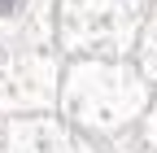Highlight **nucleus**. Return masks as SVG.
<instances>
[{
	"mask_svg": "<svg viewBox=\"0 0 157 153\" xmlns=\"http://www.w3.org/2000/svg\"><path fill=\"white\" fill-rule=\"evenodd\" d=\"M153 88L131 66V57H61L52 114L70 123L92 144L113 149L131 140L135 123L144 118Z\"/></svg>",
	"mask_w": 157,
	"mask_h": 153,
	"instance_id": "1",
	"label": "nucleus"
},
{
	"mask_svg": "<svg viewBox=\"0 0 157 153\" xmlns=\"http://www.w3.org/2000/svg\"><path fill=\"white\" fill-rule=\"evenodd\" d=\"M148 0H57L52 48L61 57H131Z\"/></svg>",
	"mask_w": 157,
	"mask_h": 153,
	"instance_id": "2",
	"label": "nucleus"
},
{
	"mask_svg": "<svg viewBox=\"0 0 157 153\" xmlns=\"http://www.w3.org/2000/svg\"><path fill=\"white\" fill-rule=\"evenodd\" d=\"M61 53L57 48H5L0 53V118L48 114L57 105Z\"/></svg>",
	"mask_w": 157,
	"mask_h": 153,
	"instance_id": "3",
	"label": "nucleus"
},
{
	"mask_svg": "<svg viewBox=\"0 0 157 153\" xmlns=\"http://www.w3.org/2000/svg\"><path fill=\"white\" fill-rule=\"evenodd\" d=\"M0 153H105L87 136H78L57 114H9L0 118Z\"/></svg>",
	"mask_w": 157,
	"mask_h": 153,
	"instance_id": "4",
	"label": "nucleus"
},
{
	"mask_svg": "<svg viewBox=\"0 0 157 153\" xmlns=\"http://www.w3.org/2000/svg\"><path fill=\"white\" fill-rule=\"evenodd\" d=\"M57 0H0V53L5 48H52Z\"/></svg>",
	"mask_w": 157,
	"mask_h": 153,
	"instance_id": "5",
	"label": "nucleus"
},
{
	"mask_svg": "<svg viewBox=\"0 0 157 153\" xmlns=\"http://www.w3.org/2000/svg\"><path fill=\"white\" fill-rule=\"evenodd\" d=\"M131 66L144 74V83L157 96V5H148V13H144V26H140L135 48H131Z\"/></svg>",
	"mask_w": 157,
	"mask_h": 153,
	"instance_id": "6",
	"label": "nucleus"
},
{
	"mask_svg": "<svg viewBox=\"0 0 157 153\" xmlns=\"http://www.w3.org/2000/svg\"><path fill=\"white\" fill-rule=\"evenodd\" d=\"M131 149H135V153H157V96L148 101L144 118L135 123V131H131Z\"/></svg>",
	"mask_w": 157,
	"mask_h": 153,
	"instance_id": "7",
	"label": "nucleus"
},
{
	"mask_svg": "<svg viewBox=\"0 0 157 153\" xmlns=\"http://www.w3.org/2000/svg\"><path fill=\"white\" fill-rule=\"evenodd\" d=\"M105 153H135V149H131V140H122V144H113V149H105Z\"/></svg>",
	"mask_w": 157,
	"mask_h": 153,
	"instance_id": "8",
	"label": "nucleus"
},
{
	"mask_svg": "<svg viewBox=\"0 0 157 153\" xmlns=\"http://www.w3.org/2000/svg\"><path fill=\"white\" fill-rule=\"evenodd\" d=\"M148 5H157V0H148Z\"/></svg>",
	"mask_w": 157,
	"mask_h": 153,
	"instance_id": "9",
	"label": "nucleus"
}]
</instances>
